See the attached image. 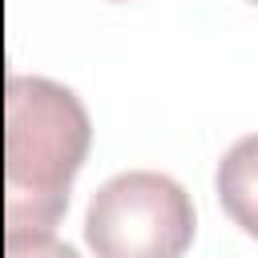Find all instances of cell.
I'll use <instances>...</instances> for the list:
<instances>
[{
    "instance_id": "6da1fadb",
    "label": "cell",
    "mask_w": 258,
    "mask_h": 258,
    "mask_svg": "<svg viewBox=\"0 0 258 258\" xmlns=\"http://www.w3.org/2000/svg\"><path fill=\"white\" fill-rule=\"evenodd\" d=\"M89 113L73 89L48 77L4 85V222L8 230H52L69 206L73 177L89 153Z\"/></svg>"
},
{
    "instance_id": "7a4b0ae2",
    "label": "cell",
    "mask_w": 258,
    "mask_h": 258,
    "mask_svg": "<svg viewBox=\"0 0 258 258\" xmlns=\"http://www.w3.org/2000/svg\"><path fill=\"white\" fill-rule=\"evenodd\" d=\"M85 242L97 258H181L194 242L189 194L153 169L117 173L85 210Z\"/></svg>"
},
{
    "instance_id": "3957f363",
    "label": "cell",
    "mask_w": 258,
    "mask_h": 258,
    "mask_svg": "<svg viewBox=\"0 0 258 258\" xmlns=\"http://www.w3.org/2000/svg\"><path fill=\"white\" fill-rule=\"evenodd\" d=\"M4 258H81L52 230H4Z\"/></svg>"
},
{
    "instance_id": "277c9868",
    "label": "cell",
    "mask_w": 258,
    "mask_h": 258,
    "mask_svg": "<svg viewBox=\"0 0 258 258\" xmlns=\"http://www.w3.org/2000/svg\"><path fill=\"white\" fill-rule=\"evenodd\" d=\"M242 177H234V169H230V161L222 157V169H218V194H222V206H234V198H242V222H246V230H254L250 226V153L242 157V169H238Z\"/></svg>"
},
{
    "instance_id": "5b68a950",
    "label": "cell",
    "mask_w": 258,
    "mask_h": 258,
    "mask_svg": "<svg viewBox=\"0 0 258 258\" xmlns=\"http://www.w3.org/2000/svg\"><path fill=\"white\" fill-rule=\"evenodd\" d=\"M246 4H254V0H246Z\"/></svg>"
}]
</instances>
